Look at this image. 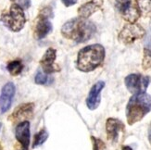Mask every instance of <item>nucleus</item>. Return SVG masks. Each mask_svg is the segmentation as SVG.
I'll return each mask as SVG.
<instances>
[{
    "mask_svg": "<svg viewBox=\"0 0 151 150\" xmlns=\"http://www.w3.org/2000/svg\"><path fill=\"white\" fill-rule=\"evenodd\" d=\"M35 81L37 84H45L47 82V76L45 72H42V71H37Z\"/></svg>",
    "mask_w": 151,
    "mask_h": 150,
    "instance_id": "6ab92c4d",
    "label": "nucleus"
},
{
    "mask_svg": "<svg viewBox=\"0 0 151 150\" xmlns=\"http://www.w3.org/2000/svg\"><path fill=\"white\" fill-rule=\"evenodd\" d=\"M124 130L123 122L118 119L109 118L106 122V131L108 134V139L110 141H117L119 133Z\"/></svg>",
    "mask_w": 151,
    "mask_h": 150,
    "instance_id": "4468645a",
    "label": "nucleus"
},
{
    "mask_svg": "<svg viewBox=\"0 0 151 150\" xmlns=\"http://www.w3.org/2000/svg\"><path fill=\"white\" fill-rule=\"evenodd\" d=\"M151 110V96L145 93L135 94L126 106V119L129 125L140 121Z\"/></svg>",
    "mask_w": 151,
    "mask_h": 150,
    "instance_id": "7ed1b4c3",
    "label": "nucleus"
},
{
    "mask_svg": "<svg viewBox=\"0 0 151 150\" xmlns=\"http://www.w3.org/2000/svg\"><path fill=\"white\" fill-rule=\"evenodd\" d=\"M125 85L132 94L145 93L149 85L150 78L141 74H130L125 78Z\"/></svg>",
    "mask_w": 151,
    "mask_h": 150,
    "instance_id": "0eeeda50",
    "label": "nucleus"
},
{
    "mask_svg": "<svg viewBox=\"0 0 151 150\" xmlns=\"http://www.w3.org/2000/svg\"><path fill=\"white\" fill-rule=\"evenodd\" d=\"M136 6L140 16L151 18V0H136Z\"/></svg>",
    "mask_w": 151,
    "mask_h": 150,
    "instance_id": "dca6fc26",
    "label": "nucleus"
},
{
    "mask_svg": "<svg viewBox=\"0 0 151 150\" xmlns=\"http://www.w3.org/2000/svg\"><path fill=\"white\" fill-rule=\"evenodd\" d=\"M116 6L122 15V18L129 23H135L139 19L140 13L138 9L131 0H116Z\"/></svg>",
    "mask_w": 151,
    "mask_h": 150,
    "instance_id": "6e6552de",
    "label": "nucleus"
},
{
    "mask_svg": "<svg viewBox=\"0 0 151 150\" xmlns=\"http://www.w3.org/2000/svg\"><path fill=\"white\" fill-rule=\"evenodd\" d=\"M14 150H23V148L22 147V146H21V145H17V146H15Z\"/></svg>",
    "mask_w": 151,
    "mask_h": 150,
    "instance_id": "b1692460",
    "label": "nucleus"
},
{
    "mask_svg": "<svg viewBox=\"0 0 151 150\" xmlns=\"http://www.w3.org/2000/svg\"><path fill=\"white\" fill-rule=\"evenodd\" d=\"M12 1H14V0H12Z\"/></svg>",
    "mask_w": 151,
    "mask_h": 150,
    "instance_id": "c85d7f7f",
    "label": "nucleus"
},
{
    "mask_svg": "<svg viewBox=\"0 0 151 150\" xmlns=\"http://www.w3.org/2000/svg\"><path fill=\"white\" fill-rule=\"evenodd\" d=\"M1 19L6 27L15 32L21 31L26 22L23 9L18 4H12L9 11L3 12Z\"/></svg>",
    "mask_w": 151,
    "mask_h": 150,
    "instance_id": "20e7f679",
    "label": "nucleus"
},
{
    "mask_svg": "<svg viewBox=\"0 0 151 150\" xmlns=\"http://www.w3.org/2000/svg\"><path fill=\"white\" fill-rule=\"evenodd\" d=\"M16 139L22 146L23 150H28L30 145V122L28 121L19 123L16 128Z\"/></svg>",
    "mask_w": 151,
    "mask_h": 150,
    "instance_id": "ddd939ff",
    "label": "nucleus"
},
{
    "mask_svg": "<svg viewBox=\"0 0 151 150\" xmlns=\"http://www.w3.org/2000/svg\"><path fill=\"white\" fill-rule=\"evenodd\" d=\"M53 13L50 8H45L38 15L35 25V36L40 40L47 36L52 31V24L49 18L52 17Z\"/></svg>",
    "mask_w": 151,
    "mask_h": 150,
    "instance_id": "39448f33",
    "label": "nucleus"
},
{
    "mask_svg": "<svg viewBox=\"0 0 151 150\" xmlns=\"http://www.w3.org/2000/svg\"><path fill=\"white\" fill-rule=\"evenodd\" d=\"M104 3V0H91V1L82 5L78 9V14L80 18L87 19L95 12L100 9Z\"/></svg>",
    "mask_w": 151,
    "mask_h": 150,
    "instance_id": "2eb2a0df",
    "label": "nucleus"
},
{
    "mask_svg": "<svg viewBox=\"0 0 151 150\" xmlns=\"http://www.w3.org/2000/svg\"><path fill=\"white\" fill-rule=\"evenodd\" d=\"M122 150H133V149H132V147H130L128 146H122Z\"/></svg>",
    "mask_w": 151,
    "mask_h": 150,
    "instance_id": "393cba45",
    "label": "nucleus"
},
{
    "mask_svg": "<svg viewBox=\"0 0 151 150\" xmlns=\"http://www.w3.org/2000/svg\"><path fill=\"white\" fill-rule=\"evenodd\" d=\"M96 31V25L87 19L73 18L62 26L61 34L76 43H84L91 39Z\"/></svg>",
    "mask_w": 151,
    "mask_h": 150,
    "instance_id": "f257e3e1",
    "label": "nucleus"
},
{
    "mask_svg": "<svg viewBox=\"0 0 151 150\" xmlns=\"http://www.w3.org/2000/svg\"><path fill=\"white\" fill-rule=\"evenodd\" d=\"M105 58V48L99 44L82 48L77 57V69L83 72H90L99 67Z\"/></svg>",
    "mask_w": 151,
    "mask_h": 150,
    "instance_id": "f03ea898",
    "label": "nucleus"
},
{
    "mask_svg": "<svg viewBox=\"0 0 151 150\" xmlns=\"http://www.w3.org/2000/svg\"><path fill=\"white\" fill-rule=\"evenodd\" d=\"M146 31L143 27L136 23H128L120 32L118 38L124 44H133L137 39H141L145 36Z\"/></svg>",
    "mask_w": 151,
    "mask_h": 150,
    "instance_id": "423d86ee",
    "label": "nucleus"
},
{
    "mask_svg": "<svg viewBox=\"0 0 151 150\" xmlns=\"http://www.w3.org/2000/svg\"><path fill=\"white\" fill-rule=\"evenodd\" d=\"M56 57H57V51L54 48H48L45 51L43 57L41 58L40 65L43 69V71L45 74H51L60 70V67L55 65Z\"/></svg>",
    "mask_w": 151,
    "mask_h": 150,
    "instance_id": "9b49d317",
    "label": "nucleus"
},
{
    "mask_svg": "<svg viewBox=\"0 0 151 150\" xmlns=\"http://www.w3.org/2000/svg\"><path fill=\"white\" fill-rule=\"evenodd\" d=\"M9 72L12 76H17L22 72L23 70V64L21 60H15L10 61L6 66Z\"/></svg>",
    "mask_w": 151,
    "mask_h": 150,
    "instance_id": "f3484780",
    "label": "nucleus"
},
{
    "mask_svg": "<svg viewBox=\"0 0 151 150\" xmlns=\"http://www.w3.org/2000/svg\"><path fill=\"white\" fill-rule=\"evenodd\" d=\"M148 140H149V143L151 145V128L149 129V132H148Z\"/></svg>",
    "mask_w": 151,
    "mask_h": 150,
    "instance_id": "a878e982",
    "label": "nucleus"
},
{
    "mask_svg": "<svg viewBox=\"0 0 151 150\" xmlns=\"http://www.w3.org/2000/svg\"><path fill=\"white\" fill-rule=\"evenodd\" d=\"M15 92L16 87L13 83H6L3 86L1 95H0V111L1 113L6 112L10 108Z\"/></svg>",
    "mask_w": 151,
    "mask_h": 150,
    "instance_id": "9d476101",
    "label": "nucleus"
},
{
    "mask_svg": "<svg viewBox=\"0 0 151 150\" xmlns=\"http://www.w3.org/2000/svg\"><path fill=\"white\" fill-rule=\"evenodd\" d=\"M34 103H24L18 106L12 114L9 117V120L11 121L13 123H21L22 121H26L32 119L34 115Z\"/></svg>",
    "mask_w": 151,
    "mask_h": 150,
    "instance_id": "1a4fd4ad",
    "label": "nucleus"
},
{
    "mask_svg": "<svg viewBox=\"0 0 151 150\" xmlns=\"http://www.w3.org/2000/svg\"><path fill=\"white\" fill-rule=\"evenodd\" d=\"M1 126H2V125H1V122H0V130H1Z\"/></svg>",
    "mask_w": 151,
    "mask_h": 150,
    "instance_id": "bb28decb",
    "label": "nucleus"
},
{
    "mask_svg": "<svg viewBox=\"0 0 151 150\" xmlns=\"http://www.w3.org/2000/svg\"><path fill=\"white\" fill-rule=\"evenodd\" d=\"M61 1L66 6H73V5H75L77 3V0H61Z\"/></svg>",
    "mask_w": 151,
    "mask_h": 150,
    "instance_id": "5701e85b",
    "label": "nucleus"
},
{
    "mask_svg": "<svg viewBox=\"0 0 151 150\" xmlns=\"http://www.w3.org/2000/svg\"><path fill=\"white\" fill-rule=\"evenodd\" d=\"M0 150H2V146H1V145H0Z\"/></svg>",
    "mask_w": 151,
    "mask_h": 150,
    "instance_id": "cd10ccee",
    "label": "nucleus"
},
{
    "mask_svg": "<svg viewBox=\"0 0 151 150\" xmlns=\"http://www.w3.org/2000/svg\"><path fill=\"white\" fill-rule=\"evenodd\" d=\"M104 87H105V82L103 81L97 82L92 86L86 98V106L90 110H95L99 107L101 102L100 94Z\"/></svg>",
    "mask_w": 151,
    "mask_h": 150,
    "instance_id": "f8f14e48",
    "label": "nucleus"
},
{
    "mask_svg": "<svg viewBox=\"0 0 151 150\" xmlns=\"http://www.w3.org/2000/svg\"><path fill=\"white\" fill-rule=\"evenodd\" d=\"M48 138V133L47 132V130H41L40 132L37 133L35 135V138H34V144H32V147H36L43 145L44 143L47 141V139Z\"/></svg>",
    "mask_w": 151,
    "mask_h": 150,
    "instance_id": "a211bd4d",
    "label": "nucleus"
},
{
    "mask_svg": "<svg viewBox=\"0 0 151 150\" xmlns=\"http://www.w3.org/2000/svg\"><path fill=\"white\" fill-rule=\"evenodd\" d=\"M30 0H21L18 5L21 6L22 9H28L30 6Z\"/></svg>",
    "mask_w": 151,
    "mask_h": 150,
    "instance_id": "4be33fe9",
    "label": "nucleus"
},
{
    "mask_svg": "<svg viewBox=\"0 0 151 150\" xmlns=\"http://www.w3.org/2000/svg\"><path fill=\"white\" fill-rule=\"evenodd\" d=\"M92 140H93V147L94 150H104L106 146H105L104 142L101 141L100 139H97L95 137H92Z\"/></svg>",
    "mask_w": 151,
    "mask_h": 150,
    "instance_id": "412c9836",
    "label": "nucleus"
},
{
    "mask_svg": "<svg viewBox=\"0 0 151 150\" xmlns=\"http://www.w3.org/2000/svg\"><path fill=\"white\" fill-rule=\"evenodd\" d=\"M145 54L151 57V31L148 32L145 40Z\"/></svg>",
    "mask_w": 151,
    "mask_h": 150,
    "instance_id": "aec40b11",
    "label": "nucleus"
}]
</instances>
